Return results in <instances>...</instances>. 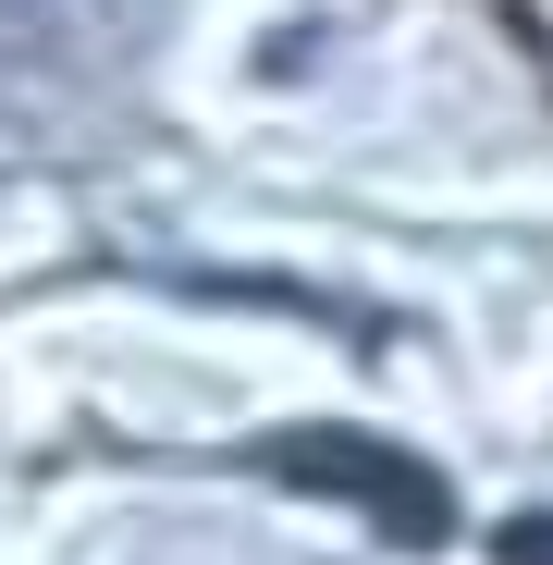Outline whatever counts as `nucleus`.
<instances>
[{"label": "nucleus", "instance_id": "2", "mask_svg": "<svg viewBox=\"0 0 553 565\" xmlns=\"http://www.w3.org/2000/svg\"><path fill=\"white\" fill-rule=\"evenodd\" d=\"M492 565H553V504L504 516V529H492Z\"/></svg>", "mask_w": 553, "mask_h": 565}, {"label": "nucleus", "instance_id": "1", "mask_svg": "<svg viewBox=\"0 0 553 565\" xmlns=\"http://www.w3.org/2000/svg\"><path fill=\"white\" fill-rule=\"evenodd\" d=\"M246 467H258V480H284V492H332V504H357L369 529H394L406 553H443V541H455V492H443V467L406 455L394 430L296 418V430H270Z\"/></svg>", "mask_w": 553, "mask_h": 565}]
</instances>
